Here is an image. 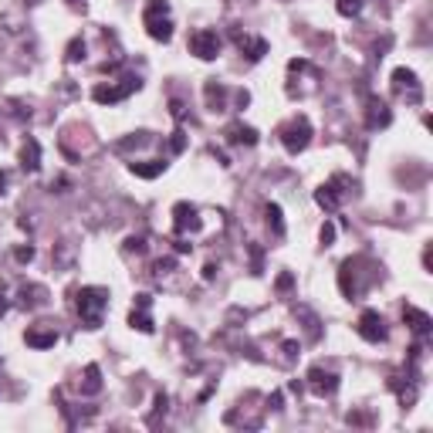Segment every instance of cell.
I'll return each mask as SVG.
<instances>
[{
    "instance_id": "1",
    "label": "cell",
    "mask_w": 433,
    "mask_h": 433,
    "mask_svg": "<svg viewBox=\"0 0 433 433\" xmlns=\"http://www.w3.org/2000/svg\"><path fill=\"white\" fill-rule=\"evenodd\" d=\"M105 308H109V291L105 288H81L75 295V312H78L85 328H98Z\"/></svg>"
},
{
    "instance_id": "2",
    "label": "cell",
    "mask_w": 433,
    "mask_h": 433,
    "mask_svg": "<svg viewBox=\"0 0 433 433\" xmlns=\"http://www.w3.org/2000/svg\"><path fill=\"white\" fill-rule=\"evenodd\" d=\"M277 136H281L284 149H288L291 156H298V153H305L308 142H312V122H308V116H295L291 122H284V125L277 129Z\"/></svg>"
},
{
    "instance_id": "3",
    "label": "cell",
    "mask_w": 433,
    "mask_h": 433,
    "mask_svg": "<svg viewBox=\"0 0 433 433\" xmlns=\"http://www.w3.org/2000/svg\"><path fill=\"white\" fill-rule=\"evenodd\" d=\"M142 24L149 31L153 41H166L173 38V21H169V3L166 0H149L146 3V14H142Z\"/></svg>"
},
{
    "instance_id": "4",
    "label": "cell",
    "mask_w": 433,
    "mask_h": 433,
    "mask_svg": "<svg viewBox=\"0 0 433 433\" xmlns=\"http://www.w3.org/2000/svg\"><path fill=\"white\" fill-rule=\"evenodd\" d=\"M349 197H352V180H349V176H342V173H339V176H332L328 183H321V187L315 190V203L321 207V210H328V213H332V210H339V207H342Z\"/></svg>"
},
{
    "instance_id": "5",
    "label": "cell",
    "mask_w": 433,
    "mask_h": 433,
    "mask_svg": "<svg viewBox=\"0 0 433 433\" xmlns=\"http://www.w3.org/2000/svg\"><path fill=\"white\" fill-rule=\"evenodd\" d=\"M139 85H142V81L136 78V75H125L118 85H98V88L92 92V98H95L98 105H116L122 98H129L132 92H139Z\"/></svg>"
},
{
    "instance_id": "6",
    "label": "cell",
    "mask_w": 433,
    "mask_h": 433,
    "mask_svg": "<svg viewBox=\"0 0 433 433\" xmlns=\"http://www.w3.org/2000/svg\"><path fill=\"white\" fill-rule=\"evenodd\" d=\"M355 332L366 339V342H372V346H379V342H386L390 339V328H386V321L379 312H372V308H366L359 321H355Z\"/></svg>"
},
{
    "instance_id": "7",
    "label": "cell",
    "mask_w": 433,
    "mask_h": 433,
    "mask_svg": "<svg viewBox=\"0 0 433 433\" xmlns=\"http://www.w3.org/2000/svg\"><path fill=\"white\" fill-rule=\"evenodd\" d=\"M339 288H342V295L355 302L359 295H362V257H349L342 268H339Z\"/></svg>"
},
{
    "instance_id": "8",
    "label": "cell",
    "mask_w": 433,
    "mask_h": 433,
    "mask_svg": "<svg viewBox=\"0 0 433 433\" xmlns=\"http://www.w3.org/2000/svg\"><path fill=\"white\" fill-rule=\"evenodd\" d=\"M393 95L406 98L410 105H420L423 102V85L416 81V75L410 68H396L393 72Z\"/></svg>"
},
{
    "instance_id": "9",
    "label": "cell",
    "mask_w": 433,
    "mask_h": 433,
    "mask_svg": "<svg viewBox=\"0 0 433 433\" xmlns=\"http://www.w3.org/2000/svg\"><path fill=\"white\" fill-rule=\"evenodd\" d=\"M190 51L197 54L200 61H213V58L220 54V34L210 31V28H203V31H197V34L190 38Z\"/></svg>"
},
{
    "instance_id": "10",
    "label": "cell",
    "mask_w": 433,
    "mask_h": 433,
    "mask_svg": "<svg viewBox=\"0 0 433 433\" xmlns=\"http://www.w3.org/2000/svg\"><path fill=\"white\" fill-rule=\"evenodd\" d=\"M149 308H153V295H136V305H132V315H129V325L146 332V335L156 332V321L149 315Z\"/></svg>"
},
{
    "instance_id": "11",
    "label": "cell",
    "mask_w": 433,
    "mask_h": 433,
    "mask_svg": "<svg viewBox=\"0 0 433 433\" xmlns=\"http://www.w3.org/2000/svg\"><path fill=\"white\" fill-rule=\"evenodd\" d=\"M200 210L193 207V203H176L173 207V224H176V237H187V234H197L200 231Z\"/></svg>"
},
{
    "instance_id": "12",
    "label": "cell",
    "mask_w": 433,
    "mask_h": 433,
    "mask_svg": "<svg viewBox=\"0 0 433 433\" xmlns=\"http://www.w3.org/2000/svg\"><path fill=\"white\" fill-rule=\"evenodd\" d=\"M308 386H312L315 396H332L339 390V376L332 369H325V366H312L308 369Z\"/></svg>"
},
{
    "instance_id": "13",
    "label": "cell",
    "mask_w": 433,
    "mask_h": 433,
    "mask_svg": "<svg viewBox=\"0 0 433 433\" xmlns=\"http://www.w3.org/2000/svg\"><path fill=\"white\" fill-rule=\"evenodd\" d=\"M231 38H234V44L244 51V54H247V58H251V61H261V58L268 54V41H264V38H251V34H244L240 28L231 31Z\"/></svg>"
},
{
    "instance_id": "14",
    "label": "cell",
    "mask_w": 433,
    "mask_h": 433,
    "mask_svg": "<svg viewBox=\"0 0 433 433\" xmlns=\"http://www.w3.org/2000/svg\"><path fill=\"white\" fill-rule=\"evenodd\" d=\"M393 122V112L383 98H369V112H366V129L376 132V129H386Z\"/></svg>"
},
{
    "instance_id": "15",
    "label": "cell",
    "mask_w": 433,
    "mask_h": 433,
    "mask_svg": "<svg viewBox=\"0 0 433 433\" xmlns=\"http://www.w3.org/2000/svg\"><path fill=\"white\" fill-rule=\"evenodd\" d=\"M224 136H227L231 146H257V132L251 125H244V122H231L224 129Z\"/></svg>"
},
{
    "instance_id": "16",
    "label": "cell",
    "mask_w": 433,
    "mask_h": 433,
    "mask_svg": "<svg viewBox=\"0 0 433 433\" xmlns=\"http://www.w3.org/2000/svg\"><path fill=\"white\" fill-rule=\"evenodd\" d=\"M403 321L416 332V335H430L433 328V318L427 312H420V308H413V305H403Z\"/></svg>"
},
{
    "instance_id": "17",
    "label": "cell",
    "mask_w": 433,
    "mask_h": 433,
    "mask_svg": "<svg viewBox=\"0 0 433 433\" xmlns=\"http://www.w3.org/2000/svg\"><path fill=\"white\" fill-rule=\"evenodd\" d=\"M203 95H207V109H210V112H224V109H227V88H224L220 81H207Z\"/></svg>"
},
{
    "instance_id": "18",
    "label": "cell",
    "mask_w": 433,
    "mask_h": 433,
    "mask_svg": "<svg viewBox=\"0 0 433 433\" xmlns=\"http://www.w3.org/2000/svg\"><path fill=\"white\" fill-rule=\"evenodd\" d=\"M28 346L31 349H54V342H58V332L54 328H28Z\"/></svg>"
},
{
    "instance_id": "19",
    "label": "cell",
    "mask_w": 433,
    "mask_h": 433,
    "mask_svg": "<svg viewBox=\"0 0 433 433\" xmlns=\"http://www.w3.org/2000/svg\"><path fill=\"white\" fill-rule=\"evenodd\" d=\"M21 305H24V308H44V305H47V288L24 284V288H21Z\"/></svg>"
},
{
    "instance_id": "20",
    "label": "cell",
    "mask_w": 433,
    "mask_h": 433,
    "mask_svg": "<svg viewBox=\"0 0 433 433\" xmlns=\"http://www.w3.org/2000/svg\"><path fill=\"white\" fill-rule=\"evenodd\" d=\"M21 166H24L28 173H38V166H41V142L38 139H28V142L21 146Z\"/></svg>"
},
{
    "instance_id": "21",
    "label": "cell",
    "mask_w": 433,
    "mask_h": 433,
    "mask_svg": "<svg viewBox=\"0 0 433 433\" xmlns=\"http://www.w3.org/2000/svg\"><path fill=\"white\" fill-rule=\"evenodd\" d=\"M129 169H132L136 176H142V180H156L159 173L166 169V162H162V159H146V162H136V159H132Z\"/></svg>"
},
{
    "instance_id": "22",
    "label": "cell",
    "mask_w": 433,
    "mask_h": 433,
    "mask_svg": "<svg viewBox=\"0 0 433 433\" xmlns=\"http://www.w3.org/2000/svg\"><path fill=\"white\" fill-rule=\"evenodd\" d=\"M81 393L85 396H98L102 393V369L92 362V366H85V383H81Z\"/></svg>"
},
{
    "instance_id": "23",
    "label": "cell",
    "mask_w": 433,
    "mask_h": 433,
    "mask_svg": "<svg viewBox=\"0 0 433 433\" xmlns=\"http://www.w3.org/2000/svg\"><path fill=\"white\" fill-rule=\"evenodd\" d=\"M264 217H268V227L275 231V237H284V220H281V207L277 203L264 207Z\"/></svg>"
},
{
    "instance_id": "24",
    "label": "cell",
    "mask_w": 433,
    "mask_h": 433,
    "mask_svg": "<svg viewBox=\"0 0 433 433\" xmlns=\"http://www.w3.org/2000/svg\"><path fill=\"white\" fill-rule=\"evenodd\" d=\"M335 10H339L342 17H359V14H362V0H339Z\"/></svg>"
},
{
    "instance_id": "25",
    "label": "cell",
    "mask_w": 433,
    "mask_h": 433,
    "mask_svg": "<svg viewBox=\"0 0 433 433\" xmlns=\"http://www.w3.org/2000/svg\"><path fill=\"white\" fill-rule=\"evenodd\" d=\"M65 58H68L72 65H75V61H81V58H85V41H81V38L72 41V44H68V54H65Z\"/></svg>"
},
{
    "instance_id": "26",
    "label": "cell",
    "mask_w": 433,
    "mask_h": 433,
    "mask_svg": "<svg viewBox=\"0 0 433 433\" xmlns=\"http://www.w3.org/2000/svg\"><path fill=\"white\" fill-rule=\"evenodd\" d=\"M298 315L305 318V325H308V335H312V339H318V335H321V328H318V318L312 315L308 308H298Z\"/></svg>"
},
{
    "instance_id": "27",
    "label": "cell",
    "mask_w": 433,
    "mask_h": 433,
    "mask_svg": "<svg viewBox=\"0 0 433 433\" xmlns=\"http://www.w3.org/2000/svg\"><path fill=\"white\" fill-rule=\"evenodd\" d=\"M125 251H129V254H132V251H136V254H142V251H146V237H142V234L129 237V240H125Z\"/></svg>"
},
{
    "instance_id": "28",
    "label": "cell",
    "mask_w": 433,
    "mask_h": 433,
    "mask_svg": "<svg viewBox=\"0 0 433 433\" xmlns=\"http://www.w3.org/2000/svg\"><path fill=\"white\" fill-rule=\"evenodd\" d=\"M169 149H173V153H183V149H187V136H183L180 129L173 132V139H169Z\"/></svg>"
},
{
    "instance_id": "29",
    "label": "cell",
    "mask_w": 433,
    "mask_h": 433,
    "mask_svg": "<svg viewBox=\"0 0 433 433\" xmlns=\"http://www.w3.org/2000/svg\"><path fill=\"white\" fill-rule=\"evenodd\" d=\"M14 257H17V264H31L34 261V247H17Z\"/></svg>"
},
{
    "instance_id": "30",
    "label": "cell",
    "mask_w": 433,
    "mask_h": 433,
    "mask_svg": "<svg viewBox=\"0 0 433 433\" xmlns=\"http://www.w3.org/2000/svg\"><path fill=\"white\" fill-rule=\"evenodd\" d=\"M318 237H321V244L328 247V244L335 240V227H332V224H321V231H318Z\"/></svg>"
},
{
    "instance_id": "31",
    "label": "cell",
    "mask_w": 433,
    "mask_h": 433,
    "mask_svg": "<svg viewBox=\"0 0 433 433\" xmlns=\"http://www.w3.org/2000/svg\"><path fill=\"white\" fill-rule=\"evenodd\" d=\"M169 112H173V118H187V109H183V102H180V98H173V102H169Z\"/></svg>"
},
{
    "instance_id": "32",
    "label": "cell",
    "mask_w": 433,
    "mask_h": 433,
    "mask_svg": "<svg viewBox=\"0 0 433 433\" xmlns=\"http://www.w3.org/2000/svg\"><path fill=\"white\" fill-rule=\"evenodd\" d=\"M281 349H284V362H295V355H298V342H284Z\"/></svg>"
},
{
    "instance_id": "33",
    "label": "cell",
    "mask_w": 433,
    "mask_h": 433,
    "mask_svg": "<svg viewBox=\"0 0 433 433\" xmlns=\"http://www.w3.org/2000/svg\"><path fill=\"white\" fill-rule=\"evenodd\" d=\"M291 284H295V275H288V271H284V275L277 277V291H288Z\"/></svg>"
},
{
    "instance_id": "34",
    "label": "cell",
    "mask_w": 433,
    "mask_h": 433,
    "mask_svg": "<svg viewBox=\"0 0 433 433\" xmlns=\"http://www.w3.org/2000/svg\"><path fill=\"white\" fill-rule=\"evenodd\" d=\"M203 277H207V281H213V277H217V264H213V261L203 268Z\"/></svg>"
},
{
    "instance_id": "35",
    "label": "cell",
    "mask_w": 433,
    "mask_h": 433,
    "mask_svg": "<svg viewBox=\"0 0 433 433\" xmlns=\"http://www.w3.org/2000/svg\"><path fill=\"white\" fill-rule=\"evenodd\" d=\"M430 264H433V251H430V244H427V251H423V268L430 271Z\"/></svg>"
},
{
    "instance_id": "36",
    "label": "cell",
    "mask_w": 433,
    "mask_h": 433,
    "mask_svg": "<svg viewBox=\"0 0 433 433\" xmlns=\"http://www.w3.org/2000/svg\"><path fill=\"white\" fill-rule=\"evenodd\" d=\"M7 315V298H3V291H0V318Z\"/></svg>"
},
{
    "instance_id": "37",
    "label": "cell",
    "mask_w": 433,
    "mask_h": 433,
    "mask_svg": "<svg viewBox=\"0 0 433 433\" xmlns=\"http://www.w3.org/2000/svg\"><path fill=\"white\" fill-rule=\"evenodd\" d=\"M3 187H7V173L0 169V190H3Z\"/></svg>"
},
{
    "instance_id": "38",
    "label": "cell",
    "mask_w": 433,
    "mask_h": 433,
    "mask_svg": "<svg viewBox=\"0 0 433 433\" xmlns=\"http://www.w3.org/2000/svg\"><path fill=\"white\" fill-rule=\"evenodd\" d=\"M68 3H78V0H68Z\"/></svg>"
}]
</instances>
